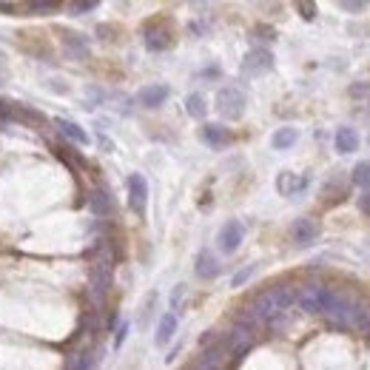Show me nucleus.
<instances>
[{"label": "nucleus", "mask_w": 370, "mask_h": 370, "mask_svg": "<svg viewBox=\"0 0 370 370\" xmlns=\"http://www.w3.org/2000/svg\"><path fill=\"white\" fill-rule=\"evenodd\" d=\"M217 108L225 120H239L245 114V97H242V91L234 88V86H225L217 91Z\"/></svg>", "instance_id": "nucleus-1"}, {"label": "nucleus", "mask_w": 370, "mask_h": 370, "mask_svg": "<svg viewBox=\"0 0 370 370\" xmlns=\"http://www.w3.org/2000/svg\"><path fill=\"white\" fill-rule=\"evenodd\" d=\"M330 299H333V291H328V288H305L296 296V302L302 305V311H307V314H325Z\"/></svg>", "instance_id": "nucleus-2"}, {"label": "nucleus", "mask_w": 370, "mask_h": 370, "mask_svg": "<svg viewBox=\"0 0 370 370\" xmlns=\"http://www.w3.org/2000/svg\"><path fill=\"white\" fill-rule=\"evenodd\" d=\"M242 239H245V225H242L239 220L225 223V225L220 228V236H217L220 251H223V254H236L239 245H242Z\"/></svg>", "instance_id": "nucleus-3"}, {"label": "nucleus", "mask_w": 370, "mask_h": 370, "mask_svg": "<svg viewBox=\"0 0 370 370\" xmlns=\"http://www.w3.org/2000/svg\"><path fill=\"white\" fill-rule=\"evenodd\" d=\"M129 205L134 214H145V205H148V182L143 174H131L129 177Z\"/></svg>", "instance_id": "nucleus-4"}, {"label": "nucleus", "mask_w": 370, "mask_h": 370, "mask_svg": "<svg viewBox=\"0 0 370 370\" xmlns=\"http://www.w3.org/2000/svg\"><path fill=\"white\" fill-rule=\"evenodd\" d=\"M174 43V35L166 23H151L145 26V49L148 51H166Z\"/></svg>", "instance_id": "nucleus-5"}, {"label": "nucleus", "mask_w": 370, "mask_h": 370, "mask_svg": "<svg viewBox=\"0 0 370 370\" xmlns=\"http://www.w3.org/2000/svg\"><path fill=\"white\" fill-rule=\"evenodd\" d=\"M60 35H63L60 43H63V49L72 60H88V38H83L77 32H69V29H60Z\"/></svg>", "instance_id": "nucleus-6"}, {"label": "nucleus", "mask_w": 370, "mask_h": 370, "mask_svg": "<svg viewBox=\"0 0 370 370\" xmlns=\"http://www.w3.org/2000/svg\"><path fill=\"white\" fill-rule=\"evenodd\" d=\"M168 95H171V88H168V86H163V83H154V86H145V88H140L137 103H140L143 108H160V106L168 100Z\"/></svg>", "instance_id": "nucleus-7"}, {"label": "nucleus", "mask_w": 370, "mask_h": 370, "mask_svg": "<svg viewBox=\"0 0 370 370\" xmlns=\"http://www.w3.org/2000/svg\"><path fill=\"white\" fill-rule=\"evenodd\" d=\"M316 236H319V225L314 223V220H296L293 225H291V239L299 245V248H307V245H314L316 242Z\"/></svg>", "instance_id": "nucleus-8"}, {"label": "nucleus", "mask_w": 370, "mask_h": 370, "mask_svg": "<svg viewBox=\"0 0 370 370\" xmlns=\"http://www.w3.org/2000/svg\"><path fill=\"white\" fill-rule=\"evenodd\" d=\"M271 66H273L271 51H265V49H254V51H248V57H245L242 72H245V74H262V72H268Z\"/></svg>", "instance_id": "nucleus-9"}, {"label": "nucleus", "mask_w": 370, "mask_h": 370, "mask_svg": "<svg viewBox=\"0 0 370 370\" xmlns=\"http://www.w3.org/2000/svg\"><path fill=\"white\" fill-rule=\"evenodd\" d=\"M197 276H200V280H217V276H220V271H223V265H220V259L217 257H214L211 251H200V257H197Z\"/></svg>", "instance_id": "nucleus-10"}, {"label": "nucleus", "mask_w": 370, "mask_h": 370, "mask_svg": "<svg viewBox=\"0 0 370 370\" xmlns=\"http://www.w3.org/2000/svg\"><path fill=\"white\" fill-rule=\"evenodd\" d=\"M202 140H205L211 148H225L234 137H231V131H228V129L217 126V122H205V126H202Z\"/></svg>", "instance_id": "nucleus-11"}, {"label": "nucleus", "mask_w": 370, "mask_h": 370, "mask_svg": "<svg viewBox=\"0 0 370 370\" xmlns=\"http://www.w3.org/2000/svg\"><path fill=\"white\" fill-rule=\"evenodd\" d=\"M333 143H336V151L339 154H353V151H359V134L353 129H348V126H342V129L336 131Z\"/></svg>", "instance_id": "nucleus-12"}, {"label": "nucleus", "mask_w": 370, "mask_h": 370, "mask_svg": "<svg viewBox=\"0 0 370 370\" xmlns=\"http://www.w3.org/2000/svg\"><path fill=\"white\" fill-rule=\"evenodd\" d=\"M174 333H177V314H166L157 325V333H154V342H157L160 348H166L174 339Z\"/></svg>", "instance_id": "nucleus-13"}, {"label": "nucleus", "mask_w": 370, "mask_h": 370, "mask_svg": "<svg viewBox=\"0 0 370 370\" xmlns=\"http://www.w3.org/2000/svg\"><path fill=\"white\" fill-rule=\"evenodd\" d=\"M225 353H228V345H225V339H220L217 345L208 348V351L202 353V359L197 362V367H220V364H225V359H223Z\"/></svg>", "instance_id": "nucleus-14"}, {"label": "nucleus", "mask_w": 370, "mask_h": 370, "mask_svg": "<svg viewBox=\"0 0 370 370\" xmlns=\"http://www.w3.org/2000/svg\"><path fill=\"white\" fill-rule=\"evenodd\" d=\"M88 205H91V211H95L97 217H111V211H114V202H111L108 191H103V188L91 191V197H88Z\"/></svg>", "instance_id": "nucleus-15"}, {"label": "nucleus", "mask_w": 370, "mask_h": 370, "mask_svg": "<svg viewBox=\"0 0 370 370\" xmlns=\"http://www.w3.org/2000/svg\"><path fill=\"white\" fill-rule=\"evenodd\" d=\"M296 140H299V131H296L293 126H285V129H276V131H273L271 145H273L276 151H288V148H293Z\"/></svg>", "instance_id": "nucleus-16"}, {"label": "nucleus", "mask_w": 370, "mask_h": 370, "mask_svg": "<svg viewBox=\"0 0 370 370\" xmlns=\"http://www.w3.org/2000/svg\"><path fill=\"white\" fill-rule=\"evenodd\" d=\"M276 188H280L285 197H293V194H302L307 188V179L305 177H293V174H282L280 182H276Z\"/></svg>", "instance_id": "nucleus-17"}, {"label": "nucleus", "mask_w": 370, "mask_h": 370, "mask_svg": "<svg viewBox=\"0 0 370 370\" xmlns=\"http://www.w3.org/2000/svg\"><path fill=\"white\" fill-rule=\"evenodd\" d=\"M57 131L63 134V137H69L72 143H77V145H88V134L77 126V122H72V120H57Z\"/></svg>", "instance_id": "nucleus-18"}, {"label": "nucleus", "mask_w": 370, "mask_h": 370, "mask_svg": "<svg viewBox=\"0 0 370 370\" xmlns=\"http://www.w3.org/2000/svg\"><path fill=\"white\" fill-rule=\"evenodd\" d=\"M353 185H359L362 191L370 188V160H362V163L353 168Z\"/></svg>", "instance_id": "nucleus-19"}, {"label": "nucleus", "mask_w": 370, "mask_h": 370, "mask_svg": "<svg viewBox=\"0 0 370 370\" xmlns=\"http://www.w3.org/2000/svg\"><path fill=\"white\" fill-rule=\"evenodd\" d=\"M185 106H188V114L191 117H197V120H202L205 117V97L202 95H188V97H185Z\"/></svg>", "instance_id": "nucleus-20"}, {"label": "nucleus", "mask_w": 370, "mask_h": 370, "mask_svg": "<svg viewBox=\"0 0 370 370\" xmlns=\"http://www.w3.org/2000/svg\"><path fill=\"white\" fill-rule=\"evenodd\" d=\"M29 9H32L35 15H54L60 9V0H32Z\"/></svg>", "instance_id": "nucleus-21"}, {"label": "nucleus", "mask_w": 370, "mask_h": 370, "mask_svg": "<svg viewBox=\"0 0 370 370\" xmlns=\"http://www.w3.org/2000/svg\"><path fill=\"white\" fill-rule=\"evenodd\" d=\"M254 271H257V265H245L242 271H236V273H234V280H231V285H234V288L245 285V282H248V280H251V276H254Z\"/></svg>", "instance_id": "nucleus-22"}, {"label": "nucleus", "mask_w": 370, "mask_h": 370, "mask_svg": "<svg viewBox=\"0 0 370 370\" xmlns=\"http://www.w3.org/2000/svg\"><path fill=\"white\" fill-rule=\"evenodd\" d=\"M296 9H299V15L305 20H314L316 17V3H314V0H296Z\"/></svg>", "instance_id": "nucleus-23"}, {"label": "nucleus", "mask_w": 370, "mask_h": 370, "mask_svg": "<svg viewBox=\"0 0 370 370\" xmlns=\"http://www.w3.org/2000/svg\"><path fill=\"white\" fill-rule=\"evenodd\" d=\"M367 3H370V0H339V6H342L345 12H353V15L364 12V9H367Z\"/></svg>", "instance_id": "nucleus-24"}, {"label": "nucleus", "mask_w": 370, "mask_h": 370, "mask_svg": "<svg viewBox=\"0 0 370 370\" xmlns=\"http://www.w3.org/2000/svg\"><path fill=\"white\" fill-rule=\"evenodd\" d=\"M97 3H100V0H77V3H74V15H86V12L95 9Z\"/></svg>", "instance_id": "nucleus-25"}, {"label": "nucleus", "mask_w": 370, "mask_h": 370, "mask_svg": "<svg viewBox=\"0 0 370 370\" xmlns=\"http://www.w3.org/2000/svg\"><path fill=\"white\" fill-rule=\"evenodd\" d=\"M126 336H129V322H122V325L117 328V336H114V348H120L122 342H126Z\"/></svg>", "instance_id": "nucleus-26"}, {"label": "nucleus", "mask_w": 370, "mask_h": 370, "mask_svg": "<svg viewBox=\"0 0 370 370\" xmlns=\"http://www.w3.org/2000/svg\"><path fill=\"white\" fill-rule=\"evenodd\" d=\"M364 95H370V83H356V86H351V97H364Z\"/></svg>", "instance_id": "nucleus-27"}, {"label": "nucleus", "mask_w": 370, "mask_h": 370, "mask_svg": "<svg viewBox=\"0 0 370 370\" xmlns=\"http://www.w3.org/2000/svg\"><path fill=\"white\" fill-rule=\"evenodd\" d=\"M182 296H185V285H177V288H174V293H171V311H177V307H179Z\"/></svg>", "instance_id": "nucleus-28"}, {"label": "nucleus", "mask_w": 370, "mask_h": 370, "mask_svg": "<svg viewBox=\"0 0 370 370\" xmlns=\"http://www.w3.org/2000/svg\"><path fill=\"white\" fill-rule=\"evenodd\" d=\"M359 211L364 214V217H370V188L362 191V197H359Z\"/></svg>", "instance_id": "nucleus-29"}]
</instances>
